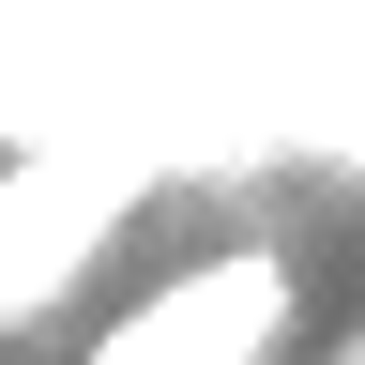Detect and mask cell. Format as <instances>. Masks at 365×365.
<instances>
[{"mask_svg": "<svg viewBox=\"0 0 365 365\" xmlns=\"http://www.w3.org/2000/svg\"><path fill=\"white\" fill-rule=\"evenodd\" d=\"M153 182L168 168L137 153V137H31V153L0 168V335H16L31 304H61Z\"/></svg>", "mask_w": 365, "mask_h": 365, "instance_id": "6da1fadb", "label": "cell"}, {"mask_svg": "<svg viewBox=\"0 0 365 365\" xmlns=\"http://www.w3.org/2000/svg\"><path fill=\"white\" fill-rule=\"evenodd\" d=\"M350 365H365V319H350Z\"/></svg>", "mask_w": 365, "mask_h": 365, "instance_id": "3957f363", "label": "cell"}, {"mask_svg": "<svg viewBox=\"0 0 365 365\" xmlns=\"http://www.w3.org/2000/svg\"><path fill=\"white\" fill-rule=\"evenodd\" d=\"M289 259L274 244H213V259H182L153 274L122 319H91V350L107 365H259V350H289Z\"/></svg>", "mask_w": 365, "mask_h": 365, "instance_id": "7a4b0ae2", "label": "cell"}]
</instances>
